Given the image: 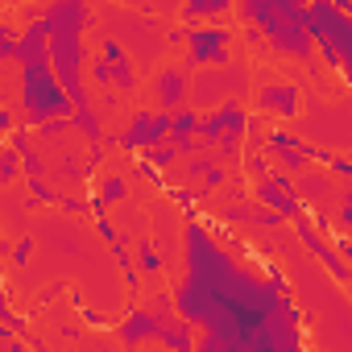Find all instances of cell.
<instances>
[{
  "mask_svg": "<svg viewBox=\"0 0 352 352\" xmlns=\"http://www.w3.org/2000/svg\"><path fill=\"white\" fill-rule=\"evenodd\" d=\"M174 311L204 331L216 352H311L290 294L241 265L216 236L187 220L183 282L174 286Z\"/></svg>",
  "mask_w": 352,
  "mask_h": 352,
  "instance_id": "1",
  "label": "cell"
},
{
  "mask_svg": "<svg viewBox=\"0 0 352 352\" xmlns=\"http://www.w3.org/2000/svg\"><path fill=\"white\" fill-rule=\"evenodd\" d=\"M25 30H21V58H17V75H21V116L30 129H46L54 120H71L75 104L63 91L54 67H50V34L42 13H25Z\"/></svg>",
  "mask_w": 352,
  "mask_h": 352,
  "instance_id": "2",
  "label": "cell"
},
{
  "mask_svg": "<svg viewBox=\"0 0 352 352\" xmlns=\"http://www.w3.org/2000/svg\"><path fill=\"white\" fill-rule=\"evenodd\" d=\"M42 21H46V34H50V67H54L63 91L71 96L75 112L91 108L87 87H83V67H91L83 34L96 25V13L83 0H54L50 9H42Z\"/></svg>",
  "mask_w": 352,
  "mask_h": 352,
  "instance_id": "3",
  "label": "cell"
},
{
  "mask_svg": "<svg viewBox=\"0 0 352 352\" xmlns=\"http://www.w3.org/2000/svg\"><path fill=\"white\" fill-rule=\"evenodd\" d=\"M241 21H253V30L265 38V46L282 58L315 63V38L307 25V5H290V0H245L236 5Z\"/></svg>",
  "mask_w": 352,
  "mask_h": 352,
  "instance_id": "4",
  "label": "cell"
},
{
  "mask_svg": "<svg viewBox=\"0 0 352 352\" xmlns=\"http://www.w3.org/2000/svg\"><path fill=\"white\" fill-rule=\"evenodd\" d=\"M307 25H311L315 46L323 50V63L336 67L352 87V13L344 5L315 0V5H307Z\"/></svg>",
  "mask_w": 352,
  "mask_h": 352,
  "instance_id": "5",
  "label": "cell"
},
{
  "mask_svg": "<svg viewBox=\"0 0 352 352\" xmlns=\"http://www.w3.org/2000/svg\"><path fill=\"white\" fill-rule=\"evenodd\" d=\"M249 96V71L241 63L232 67H212V71H199L195 83H191V108H224V104H236Z\"/></svg>",
  "mask_w": 352,
  "mask_h": 352,
  "instance_id": "6",
  "label": "cell"
},
{
  "mask_svg": "<svg viewBox=\"0 0 352 352\" xmlns=\"http://www.w3.org/2000/svg\"><path fill=\"white\" fill-rule=\"evenodd\" d=\"M187 67H232V30L224 25H187Z\"/></svg>",
  "mask_w": 352,
  "mask_h": 352,
  "instance_id": "7",
  "label": "cell"
},
{
  "mask_svg": "<svg viewBox=\"0 0 352 352\" xmlns=\"http://www.w3.org/2000/svg\"><path fill=\"white\" fill-rule=\"evenodd\" d=\"M166 311H174V294H153V302L149 307H129V315L116 323V336H120V344L124 348H137V344H145V340H157V327H162V315Z\"/></svg>",
  "mask_w": 352,
  "mask_h": 352,
  "instance_id": "8",
  "label": "cell"
},
{
  "mask_svg": "<svg viewBox=\"0 0 352 352\" xmlns=\"http://www.w3.org/2000/svg\"><path fill=\"white\" fill-rule=\"evenodd\" d=\"M170 137H174V116H170V112H149V108H141V112H133L129 129L120 133V145H124V149H145V153H153V149L170 145Z\"/></svg>",
  "mask_w": 352,
  "mask_h": 352,
  "instance_id": "9",
  "label": "cell"
},
{
  "mask_svg": "<svg viewBox=\"0 0 352 352\" xmlns=\"http://www.w3.org/2000/svg\"><path fill=\"white\" fill-rule=\"evenodd\" d=\"M307 133H302V141H323V149H344V145H352V116L344 112V108H331V104H319L315 108V116L302 124Z\"/></svg>",
  "mask_w": 352,
  "mask_h": 352,
  "instance_id": "10",
  "label": "cell"
},
{
  "mask_svg": "<svg viewBox=\"0 0 352 352\" xmlns=\"http://www.w3.org/2000/svg\"><path fill=\"white\" fill-rule=\"evenodd\" d=\"M232 133H249V112H245L241 104H224V108L208 112V116H204V129H199L204 153H208L212 145H220L224 137H232Z\"/></svg>",
  "mask_w": 352,
  "mask_h": 352,
  "instance_id": "11",
  "label": "cell"
},
{
  "mask_svg": "<svg viewBox=\"0 0 352 352\" xmlns=\"http://www.w3.org/2000/svg\"><path fill=\"white\" fill-rule=\"evenodd\" d=\"M191 71L187 67H166V71H157V79H153V96H157V104H162V112H183L187 108V100H191Z\"/></svg>",
  "mask_w": 352,
  "mask_h": 352,
  "instance_id": "12",
  "label": "cell"
},
{
  "mask_svg": "<svg viewBox=\"0 0 352 352\" xmlns=\"http://www.w3.org/2000/svg\"><path fill=\"white\" fill-rule=\"evenodd\" d=\"M257 108L282 120H294L302 112V87L298 83H261L257 87Z\"/></svg>",
  "mask_w": 352,
  "mask_h": 352,
  "instance_id": "13",
  "label": "cell"
},
{
  "mask_svg": "<svg viewBox=\"0 0 352 352\" xmlns=\"http://www.w3.org/2000/svg\"><path fill=\"white\" fill-rule=\"evenodd\" d=\"M100 54H104L108 67H112V87H116V91H133V87H137V67H133L124 42L112 38V34H104V38H100Z\"/></svg>",
  "mask_w": 352,
  "mask_h": 352,
  "instance_id": "14",
  "label": "cell"
},
{
  "mask_svg": "<svg viewBox=\"0 0 352 352\" xmlns=\"http://www.w3.org/2000/svg\"><path fill=\"white\" fill-rule=\"evenodd\" d=\"M294 228H298L302 245H307V249H311V253H315V257L327 265V270H331V278H336V282H352V265H348V261H344V257H340L331 245H323V236L311 228V220H302V224H294Z\"/></svg>",
  "mask_w": 352,
  "mask_h": 352,
  "instance_id": "15",
  "label": "cell"
},
{
  "mask_svg": "<svg viewBox=\"0 0 352 352\" xmlns=\"http://www.w3.org/2000/svg\"><path fill=\"white\" fill-rule=\"evenodd\" d=\"M124 195H129V183L120 179V174H108V179L96 187V195H91V216H108V208H116Z\"/></svg>",
  "mask_w": 352,
  "mask_h": 352,
  "instance_id": "16",
  "label": "cell"
},
{
  "mask_svg": "<svg viewBox=\"0 0 352 352\" xmlns=\"http://www.w3.org/2000/svg\"><path fill=\"white\" fill-rule=\"evenodd\" d=\"M71 129H75V133H83L91 145H104V137H108V133H104V124H100V112H96V108H79V112L71 116Z\"/></svg>",
  "mask_w": 352,
  "mask_h": 352,
  "instance_id": "17",
  "label": "cell"
},
{
  "mask_svg": "<svg viewBox=\"0 0 352 352\" xmlns=\"http://www.w3.org/2000/svg\"><path fill=\"white\" fill-rule=\"evenodd\" d=\"M133 249H137V265H141V274H162V253H157V245L149 241V236H137L133 241Z\"/></svg>",
  "mask_w": 352,
  "mask_h": 352,
  "instance_id": "18",
  "label": "cell"
},
{
  "mask_svg": "<svg viewBox=\"0 0 352 352\" xmlns=\"http://www.w3.org/2000/svg\"><path fill=\"white\" fill-rule=\"evenodd\" d=\"M232 5L228 0H191V5H183V17L187 21H204V17H224Z\"/></svg>",
  "mask_w": 352,
  "mask_h": 352,
  "instance_id": "19",
  "label": "cell"
},
{
  "mask_svg": "<svg viewBox=\"0 0 352 352\" xmlns=\"http://www.w3.org/2000/svg\"><path fill=\"white\" fill-rule=\"evenodd\" d=\"M199 129H204V120H199V112H195V108L174 112V133H179V137H199Z\"/></svg>",
  "mask_w": 352,
  "mask_h": 352,
  "instance_id": "20",
  "label": "cell"
},
{
  "mask_svg": "<svg viewBox=\"0 0 352 352\" xmlns=\"http://www.w3.org/2000/svg\"><path fill=\"white\" fill-rule=\"evenodd\" d=\"M21 170H25V179H46L50 166H46V157H42L38 149H25V153H21Z\"/></svg>",
  "mask_w": 352,
  "mask_h": 352,
  "instance_id": "21",
  "label": "cell"
},
{
  "mask_svg": "<svg viewBox=\"0 0 352 352\" xmlns=\"http://www.w3.org/2000/svg\"><path fill=\"white\" fill-rule=\"evenodd\" d=\"M87 79H91L96 87H108V83H112V67H108V58H104V54H96V58H91Z\"/></svg>",
  "mask_w": 352,
  "mask_h": 352,
  "instance_id": "22",
  "label": "cell"
},
{
  "mask_svg": "<svg viewBox=\"0 0 352 352\" xmlns=\"http://www.w3.org/2000/svg\"><path fill=\"white\" fill-rule=\"evenodd\" d=\"M17 162H21L17 149H5V153H0V183H13V179H17V170H21Z\"/></svg>",
  "mask_w": 352,
  "mask_h": 352,
  "instance_id": "23",
  "label": "cell"
},
{
  "mask_svg": "<svg viewBox=\"0 0 352 352\" xmlns=\"http://www.w3.org/2000/svg\"><path fill=\"white\" fill-rule=\"evenodd\" d=\"M245 170L253 174V183H257V179H270V174H274L270 162H265V153H249V157H245Z\"/></svg>",
  "mask_w": 352,
  "mask_h": 352,
  "instance_id": "24",
  "label": "cell"
},
{
  "mask_svg": "<svg viewBox=\"0 0 352 352\" xmlns=\"http://www.w3.org/2000/svg\"><path fill=\"white\" fill-rule=\"evenodd\" d=\"M224 183H228V170H224V162H216V166L204 174V183H199V187H204V191H216V187H224Z\"/></svg>",
  "mask_w": 352,
  "mask_h": 352,
  "instance_id": "25",
  "label": "cell"
},
{
  "mask_svg": "<svg viewBox=\"0 0 352 352\" xmlns=\"http://www.w3.org/2000/svg\"><path fill=\"white\" fill-rule=\"evenodd\" d=\"M145 162H149V166H174V162H179V153H174V145H162V149H153Z\"/></svg>",
  "mask_w": 352,
  "mask_h": 352,
  "instance_id": "26",
  "label": "cell"
},
{
  "mask_svg": "<svg viewBox=\"0 0 352 352\" xmlns=\"http://www.w3.org/2000/svg\"><path fill=\"white\" fill-rule=\"evenodd\" d=\"M9 149H17V153L34 149V145H30V124H21V129H13V133H9Z\"/></svg>",
  "mask_w": 352,
  "mask_h": 352,
  "instance_id": "27",
  "label": "cell"
},
{
  "mask_svg": "<svg viewBox=\"0 0 352 352\" xmlns=\"http://www.w3.org/2000/svg\"><path fill=\"white\" fill-rule=\"evenodd\" d=\"M327 170H331V174H348V179H352V157H344V153H331Z\"/></svg>",
  "mask_w": 352,
  "mask_h": 352,
  "instance_id": "28",
  "label": "cell"
},
{
  "mask_svg": "<svg viewBox=\"0 0 352 352\" xmlns=\"http://www.w3.org/2000/svg\"><path fill=\"white\" fill-rule=\"evenodd\" d=\"M96 228H100V236H104V241H108V245H116V241H120V236H116V228H112V220H108V216H96Z\"/></svg>",
  "mask_w": 352,
  "mask_h": 352,
  "instance_id": "29",
  "label": "cell"
},
{
  "mask_svg": "<svg viewBox=\"0 0 352 352\" xmlns=\"http://www.w3.org/2000/svg\"><path fill=\"white\" fill-rule=\"evenodd\" d=\"M340 224L348 228V236H352V191L344 195V204H340Z\"/></svg>",
  "mask_w": 352,
  "mask_h": 352,
  "instance_id": "30",
  "label": "cell"
},
{
  "mask_svg": "<svg viewBox=\"0 0 352 352\" xmlns=\"http://www.w3.org/2000/svg\"><path fill=\"white\" fill-rule=\"evenodd\" d=\"M336 253H340V257H344V261L352 265V241H348L344 232H336Z\"/></svg>",
  "mask_w": 352,
  "mask_h": 352,
  "instance_id": "31",
  "label": "cell"
},
{
  "mask_svg": "<svg viewBox=\"0 0 352 352\" xmlns=\"http://www.w3.org/2000/svg\"><path fill=\"white\" fill-rule=\"evenodd\" d=\"M30 253H34V241H21V245L13 249V261H17V265H25V261H30Z\"/></svg>",
  "mask_w": 352,
  "mask_h": 352,
  "instance_id": "32",
  "label": "cell"
},
{
  "mask_svg": "<svg viewBox=\"0 0 352 352\" xmlns=\"http://www.w3.org/2000/svg\"><path fill=\"white\" fill-rule=\"evenodd\" d=\"M5 352H25V344H21L17 336H9V340H5Z\"/></svg>",
  "mask_w": 352,
  "mask_h": 352,
  "instance_id": "33",
  "label": "cell"
},
{
  "mask_svg": "<svg viewBox=\"0 0 352 352\" xmlns=\"http://www.w3.org/2000/svg\"><path fill=\"white\" fill-rule=\"evenodd\" d=\"M199 352H216V348H212V344H199Z\"/></svg>",
  "mask_w": 352,
  "mask_h": 352,
  "instance_id": "34",
  "label": "cell"
}]
</instances>
